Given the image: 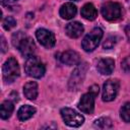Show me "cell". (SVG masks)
Instances as JSON below:
<instances>
[{"instance_id": "12", "label": "cell", "mask_w": 130, "mask_h": 130, "mask_svg": "<svg viewBox=\"0 0 130 130\" xmlns=\"http://www.w3.org/2000/svg\"><path fill=\"white\" fill-rule=\"evenodd\" d=\"M115 68V61L111 58H103L98 62L96 69L103 75H110Z\"/></svg>"}, {"instance_id": "6", "label": "cell", "mask_w": 130, "mask_h": 130, "mask_svg": "<svg viewBox=\"0 0 130 130\" xmlns=\"http://www.w3.org/2000/svg\"><path fill=\"white\" fill-rule=\"evenodd\" d=\"M120 87V82L117 79H109L103 85V101L111 102L116 99Z\"/></svg>"}, {"instance_id": "24", "label": "cell", "mask_w": 130, "mask_h": 130, "mask_svg": "<svg viewBox=\"0 0 130 130\" xmlns=\"http://www.w3.org/2000/svg\"><path fill=\"white\" fill-rule=\"evenodd\" d=\"M115 44H116V38L115 37H109L104 43V48L105 49H111L112 47H114Z\"/></svg>"}, {"instance_id": "22", "label": "cell", "mask_w": 130, "mask_h": 130, "mask_svg": "<svg viewBox=\"0 0 130 130\" xmlns=\"http://www.w3.org/2000/svg\"><path fill=\"white\" fill-rule=\"evenodd\" d=\"M24 37H25V35H24L22 31H17V32H15V34L12 36V44H13V46L17 48L18 44L20 43V41H21Z\"/></svg>"}, {"instance_id": "5", "label": "cell", "mask_w": 130, "mask_h": 130, "mask_svg": "<svg viewBox=\"0 0 130 130\" xmlns=\"http://www.w3.org/2000/svg\"><path fill=\"white\" fill-rule=\"evenodd\" d=\"M121 6L116 2H107L102 6V15L109 21L118 20L121 17Z\"/></svg>"}, {"instance_id": "1", "label": "cell", "mask_w": 130, "mask_h": 130, "mask_svg": "<svg viewBox=\"0 0 130 130\" xmlns=\"http://www.w3.org/2000/svg\"><path fill=\"white\" fill-rule=\"evenodd\" d=\"M24 71L30 77L41 78L44 76L46 72V68H45L44 63L41 61V59L32 55L26 58V61L24 64Z\"/></svg>"}, {"instance_id": "19", "label": "cell", "mask_w": 130, "mask_h": 130, "mask_svg": "<svg viewBox=\"0 0 130 130\" xmlns=\"http://www.w3.org/2000/svg\"><path fill=\"white\" fill-rule=\"evenodd\" d=\"M94 127L99 129H109L113 127L112 120L108 117H102L94 121Z\"/></svg>"}, {"instance_id": "27", "label": "cell", "mask_w": 130, "mask_h": 130, "mask_svg": "<svg viewBox=\"0 0 130 130\" xmlns=\"http://www.w3.org/2000/svg\"><path fill=\"white\" fill-rule=\"evenodd\" d=\"M71 1H78V0H71Z\"/></svg>"}, {"instance_id": "7", "label": "cell", "mask_w": 130, "mask_h": 130, "mask_svg": "<svg viewBox=\"0 0 130 130\" xmlns=\"http://www.w3.org/2000/svg\"><path fill=\"white\" fill-rule=\"evenodd\" d=\"M86 70H87V64L86 63L79 64L75 68V70L72 72L71 77L69 79V88L71 90H75L83 82V79L85 77Z\"/></svg>"}, {"instance_id": "8", "label": "cell", "mask_w": 130, "mask_h": 130, "mask_svg": "<svg viewBox=\"0 0 130 130\" xmlns=\"http://www.w3.org/2000/svg\"><path fill=\"white\" fill-rule=\"evenodd\" d=\"M36 38L39 41V43L44 46L47 49H51L55 46L56 39L52 31L46 29V28H39L36 31Z\"/></svg>"}, {"instance_id": "25", "label": "cell", "mask_w": 130, "mask_h": 130, "mask_svg": "<svg viewBox=\"0 0 130 130\" xmlns=\"http://www.w3.org/2000/svg\"><path fill=\"white\" fill-rule=\"evenodd\" d=\"M89 92H91L92 94H94L95 96L99 94V85H96V84H92L90 87H89V90H88Z\"/></svg>"}, {"instance_id": "16", "label": "cell", "mask_w": 130, "mask_h": 130, "mask_svg": "<svg viewBox=\"0 0 130 130\" xmlns=\"http://www.w3.org/2000/svg\"><path fill=\"white\" fill-rule=\"evenodd\" d=\"M81 16L83 18H85L86 20H94L98 16V10L96 8L93 6V4L91 3H86L82 6L81 8Z\"/></svg>"}, {"instance_id": "20", "label": "cell", "mask_w": 130, "mask_h": 130, "mask_svg": "<svg viewBox=\"0 0 130 130\" xmlns=\"http://www.w3.org/2000/svg\"><path fill=\"white\" fill-rule=\"evenodd\" d=\"M120 116L126 123H130V102L124 104L120 110Z\"/></svg>"}, {"instance_id": "21", "label": "cell", "mask_w": 130, "mask_h": 130, "mask_svg": "<svg viewBox=\"0 0 130 130\" xmlns=\"http://www.w3.org/2000/svg\"><path fill=\"white\" fill-rule=\"evenodd\" d=\"M2 25H3L4 29L9 30V29H11L12 27H14L16 25V20L12 16H6L2 21Z\"/></svg>"}, {"instance_id": "14", "label": "cell", "mask_w": 130, "mask_h": 130, "mask_svg": "<svg viewBox=\"0 0 130 130\" xmlns=\"http://www.w3.org/2000/svg\"><path fill=\"white\" fill-rule=\"evenodd\" d=\"M76 12H77L76 6L71 2L63 4L60 8V11H59L60 16L63 19H72L76 15Z\"/></svg>"}, {"instance_id": "23", "label": "cell", "mask_w": 130, "mask_h": 130, "mask_svg": "<svg viewBox=\"0 0 130 130\" xmlns=\"http://www.w3.org/2000/svg\"><path fill=\"white\" fill-rule=\"evenodd\" d=\"M121 68L123 69V71H124L125 73H127V74L130 75V56L126 57V58L122 61V63H121Z\"/></svg>"}, {"instance_id": "10", "label": "cell", "mask_w": 130, "mask_h": 130, "mask_svg": "<svg viewBox=\"0 0 130 130\" xmlns=\"http://www.w3.org/2000/svg\"><path fill=\"white\" fill-rule=\"evenodd\" d=\"M94 98L95 95L89 91L87 93H84L78 103L79 110L85 114H91L94 109Z\"/></svg>"}, {"instance_id": "9", "label": "cell", "mask_w": 130, "mask_h": 130, "mask_svg": "<svg viewBox=\"0 0 130 130\" xmlns=\"http://www.w3.org/2000/svg\"><path fill=\"white\" fill-rule=\"evenodd\" d=\"M17 49L19 50L20 54L25 57V58H28L30 56H32L35 54V51H36V44L34 42V40L27 36H25L21 41L20 43L18 44L17 46Z\"/></svg>"}, {"instance_id": "11", "label": "cell", "mask_w": 130, "mask_h": 130, "mask_svg": "<svg viewBox=\"0 0 130 130\" xmlns=\"http://www.w3.org/2000/svg\"><path fill=\"white\" fill-rule=\"evenodd\" d=\"M60 60L65 65L73 66V65H78L80 63V56L75 51L67 50V51H65V52H63L61 54Z\"/></svg>"}, {"instance_id": "15", "label": "cell", "mask_w": 130, "mask_h": 130, "mask_svg": "<svg viewBox=\"0 0 130 130\" xmlns=\"http://www.w3.org/2000/svg\"><path fill=\"white\" fill-rule=\"evenodd\" d=\"M23 94L29 101H35L38 96V84L36 81H28L23 86Z\"/></svg>"}, {"instance_id": "2", "label": "cell", "mask_w": 130, "mask_h": 130, "mask_svg": "<svg viewBox=\"0 0 130 130\" xmlns=\"http://www.w3.org/2000/svg\"><path fill=\"white\" fill-rule=\"evenodd\" d=\"M104 36V31L100 27H94L82 40L81 47L85 52H92L100 44Z\"/></svg>"}, {"instance_id": "4", "label": "cell", "mask_w": 130, "mask_h": 130, "mask_svg": "<svg viewBox=\"0 0 130 130\" xmlns=\"http://www.w3.org/2000/svg\"><path fill=\"white\" fill-rule=\"evenodd\" d=\"M61 117L64 121V123L70 127H79L83 124L84 118L81 114L77 113L73 109L70 108H63L61 109Z\"/></svg>"}, {"instance_id": "13", "label": "cell", "mask_w": 130, "mask_h": 130, "mask_svg": "<svg viewBox=\"0 0 130 130\" xmlns=\"http://www.w3.org/2000/svg\"><path fill=\"white\" fill-rule=\"evenodd\" d=\"M83 30H84V28H83L82 24L78 21L69 22L65 27V31H66L67 36L72 38V39L79 38L83 34Z\"/></svg>"}, {"instance_id": "18", "label": "cell", "mask_w": 130, "mask_h": 130, "mask_svg": "<svg viewBox=\"0 0 130 130\" xmlns=\"http://www.w3.org/2000/svg\"><path fill=\"white\" fill-rule=\"evenodd\" d=\"M13 110H14L13 103L11 101H9V100L4 101L0 106V117L2 119H4V120L8 119L11 116Z\"/></svg>"}, {"instance_id": "17", "label": "cell", "mask_w": 130, "mask_h": 130, "mask_svg": "<svg viewBox=\"0 0 130 130\" xmlns=\"http://www.w3.org/2000/svg\"><path fill=\"white\" fill-rule=\"evenodd\" d=\"M35 114H36V108H34L32 106H29V105L21 106L17 111V117L22 122L30 119Z\"/></svg>"}, {"instance_id": "26", "label": "cell", "mask_w": 130, "mask_h": 130, "mask_svg": "<svg viewBox=\"0 0 130 130\" xmlns=\"http://www.w3.org/2000/svg\"><path fill=\"white\" fill-rule=\"evenodd\" d=\"M1 43H2V53H4L6 51V44H5V40L3 37H1Z\"/></svg>"}, {"instance_id": "3", "label": "cell", "mask_w": 130, "mask_h": 130, "mask_svg": "<svg viewBox=\"0 0 130 130\" xmlns=\"http://www.w3.org/2000/svg\"><path fill=\"white\" fill-rule=\"evenodd\" d=\"M19 73H20L19 65L16 59L13 57L8 58L2 66L3 79L6 82H13L19 76Z\"/></svg>"}]
</instances>
